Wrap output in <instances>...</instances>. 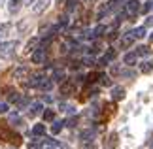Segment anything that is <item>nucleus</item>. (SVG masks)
<instances>
[{"instance_id":"1","label":"nucleus","mask_w":153,"mask_h":149,"mask_svg":"<svg viewBox=\"0 0 153 149\" xmlns=\"http://www.w3.org/2000/svg\"><path fill=\"white\" fill-rule=\"evenodd\" d=\"M15 47H17V42H4V44H0V57L10 59L15 53Z\"/></svg>"},{"instance_id":"2","label":"nucleus","mask_w":153,"mask_h":149,"mask_svg":"<svg viewBox=\"0 0 153 149\" xmlns=\"http://www.w3.org/2000/svg\"><path fill=\"white\" fill-rule=\"evenodd\" d=\"M138 10H140V2H138V0H128V2L125 4V15L127 17H134L138 13Z\"/></svg>"},{"instance_id":"3","label":"nucleus","mask_w":153,"mask_h":149,"mask_svg":"<svg viewBox=\"0 0 153 149\" xmlns=\"http://www.w3.org/2000/svg\"><path fill=\"white\" fill-rule=\"evenodd\" d=\"M45 59V47H38V49L32 51V62L34 64H42Z\"/></svg>"},{"instance_id":"4","label":"nucleus","mask_w":153,"mask_h":149,"mask_svg":"<svg viewBox=\"0 0 153 149\" xmlns=\"http://www.w3.org/2000/svg\"><path fill=\"white\" fill-rule=\"evenodd\" d=\"M44 79H45V76H44L42 72H38V74H32V76H30V81H28L27 85H30V87H40Z\"/></svg>"},{"instance_id":"5","label":"nucleus","mask_w":153,"mask_h":149,"mask_svg":"<svg viewBox=\"0 0 153 149\" xmlns=\"http://www.w3.org/2000/svg\"><path fill=\"white\" fill-rule=\"evenodd\" d=\"M49 4H51V0H38L36 2V6H34V13H42L44 10H48L49 8Z\"/></svg>"},{"instance_id":"6","label":"nucleus","mask_w":153,"mask_h":149,"mask_svg":"<svg viewBox=\"0 0 153 149\" xmlns=\"http://www.w3.org/2000/svg\"><path fill=\"white\" fill-rule=\"evenodd\" d=\"M111 98L114 100H123L125 98V89L123 87H114L111 89Z\"/></svg>"},{"instance_id":"7","label":"nucleus","mask_w":153,"mask_h":149,"mask_svg":"<svg viewBox=\"0 0 153 149\" xmlns=\"http://www.w3.org/2000/svg\"><path fill=\"white\" fill-rule=\"evenodd\" d=\"M21 4H23V0H10V4H8V11L10 13H17L21 8Z\"/></svg>"},{"instance_id":"8","label":"nucleus","mask_w":153,"mask_h":149,"mask_svg":"<svg viewBox=\"0 0 153 149\" xmlns=\"http://www.w3.org/2000/svg\"><path fill=\"white\" fill-rule=\"evenodd\" d=\"M27 74H28V68L27 66H19V68H15L13 77H15V79H25Z\"/></svg>"},{"instance_id":"9","label":"nucleus","mask_w":153,"mask_h":149,"mask_svg":"<svg viewBox=\"0 0 153 149\" xmlns=\"http://www.w3.org/2000/svg\"><path fill=\"white\" fill-rule=\"evenodd\" d=\"M64 8H66V13H72L78 10V0H64Z\"/></svg>"},{"instance_id":"10","label":"nucleus","mask_w":153,"mask_h":149,"mask_svg":"<svg viewBox=\"0 0 153 149\" xmlns=\"http://www.w3.org/2000/svg\"><path fill=\"white\" fill-rule=\"evenodd\" d=\"M42 110H44V106L40 104V102H34L32 106H30V117H36V115H40V113H42Z\"/></svg>"},{"instance_id":"11","label":"nucleus","mask_w":153,"mask_h":149,"mask_svg":"<svg viewBox=\"0 0 153 149\" xmlns=\"http://www.w3.org/2000/svg\"><path fill=\"white\" fill-rule=\"evenodd\" d=\"M64 77H66V72H64V70H55V72H53V76H51V79L53 81H64Z\"/></svg>"},{"instance_id":"12","label":"nucleus","mask_w":153,"mask_h":149,"mask_svg":"<svg viewBox=\"0 0 153 149\" xmlns=\"http://www.w3.org/2000/svg\"><path fill=\"white\" fill-rule=\"evenodd\" d=\"M38 44H40V40H38V38H32V40H30V42L27 44L25 51H27V53H32L34 49H38Z\"/></svg>"},{"instance_id":"13","label":"nucleus","mask_w":153,"mask_h":149,"mask_svg":"<svg viewBox=\"0 0 153 149\" xmlns=\"http://www.w3.org/2000/svg\"><path fill=\"white\" fill-rule=\"evenodd\" d=\"M136 53H127V55L125 57H123V62H125V64H128V66H132V64L134 62H136Z\"/></svg>"},{"instance_id":"14","label":"nucleus","mask_w":153,"mask_h":149,"mask_svg":"<svg viewBox=\"0 0 153 149\" xmlns=\"http://www.w3.org/2000/svg\"><path fill=\"white\" fill-rule=\"evenodd\" d=\"M132 40H134V36H132V32H127L125 36L121 38V47H128L132 44Z\"/></svg>"},{"instance_id":"15","label":"nucleus","mask_w":153,"mask_h":149,"mask_svg":"<svg viewBox=\"0 0 153 149\" xmlns=\"http://www.w3.org/2000/svg\"><path fill=\"white\" fill-rule=\"evenodd\" d=\"M32 134H34V136H44V134H45V125H34Z\"/></svg>"},{"instance_id":"16","label":"nucleus","mask_w":153,"mask_h":149,"mask_svg":"<svg viewBox=\"0 0 153 149\" xmlns=\"http://www.w3.org/2000/svg\"><path fill=\"white\" fill-rule=\"evenodd\" d=\"M121 4H123V0H110L108 8H110V11H117V10L121 8Z\"/></svg>"},{"instance_id":"17","label":"nucleus","mask_w":153,"mask_h":149,"mask_svg":"<svg viewBox=\"0 0 153 149\" xmlns=\"http://www.w3.org/2000/svg\"><path fill=\"white\" fill-rule=\"evenodd\" d=\"M104 32H106V27L104 25H98V27L93 28V38H100Z\"/></svg>"},{"instance_id":"18","label":"nucleus","mask_w":153,"mask_h":149,"mask_svg":"<svg viewBox=\"0 0 153 149\" xmlns=\"http://www.w3.org/2000/svg\"><path fill=\"white\" fill-rule=\"evenodd\" d=\"M132 36H134V38H144V36H146V27L134 28V30H132Z\"/></svg>"},{"instance_id":"19","label":"nucleus","mask_w":153,"mask_h":149,"mask_svg":"<svg viewBox=\"0 0 153 149\" xmlns=\"http://www.w3.org/2000/svg\"><path fill=\"white\" fill-rule=\"evenodd\" d=\"M72 91H74L72 83H66V81H64L62 85H61V93H62V94H70V93H72Z\"/></svg>"},{"instance_id":"20","label":"nucleus","mask_w":153,"mask_h":149,"mask_svg":"<svg viewBox=\"0 0 153 149\" xmlns=\"http://www.w3.org/2000/svg\"><path fill=\"white\" fill-rule=\"evenodd\" d=\"M62 127H64L62 121H55V123H53V127H51V132H53V134H59V132L62 130Z\"/></svg>"},{"instance_id":"21","label":"nucleus","mask_w":153,"mask_h":149,"mask_svg":"<svg viewBox=\"0 0 153 149\" xmlns=\"http://www.w3.org/2000/svg\"><path fill=\"white\" fill-rule=\"evenodd\" d=\"M149 47H146V45H140V47H136V55H144V57H148L149 55Z\"/></svg>"},{"instance_id":"22","label":"nucleus","mask_w":153,"mask_h":149,"mask_svg":"<svg viewBox=\"0 0 153 149\" xmlns=\"http://www.w3.org/2000/svg\"><path fill=\"white\" fill-rule=\"evenodd\" d=\"M98 79H100V83H102V85H106V87H110V85H111V79H110V77L106 76V74H100V76H98Z\"/></svg>"},{"instance_id":"23","label":"nucleus","mask_w":153,"mask_h":149,"mask_svg":"<svg viewBox=\"0 0 153 149\" xmlns=\"http://www.w3.org/2000/svg\"><path fill=\"white\" fill-rule=\"evenodd\" d=\"M44 119H45V121H53V119H55V111H53V110H45L44 111Z\"/></svg>"},{"instance_id":"24","label":"nucleus","mask_w":153,"mask_h":149,"mask_svg":"<svg viewBox=\"0 0 153 149\" xmlns=\"http://www.w3.org/2000/svg\"><path fill=\"white\" fill-rule=\"evenodd\" d=\"M10 32V25L8 23H0V36H6Z\"/></svg>"},{"instance_id":"25","label":"nucleus","mask_w":153,"mask_h":149,"mask_svg":"<svg viewBox=\"0 0 153 149\" xmlns=\"http://www.w3.org/2000/svg\"><path fill=\"white\" fill-rule=\"evenodd\" d=\"M151 70H153V62H144L142 64V72H151Z\"/></svg>"},{"instance_id":"26","label":"nucleus","mask_w":153,"mask_h":149,"mask_svg":"<svg viewBox=\"0 0 153 149\" xmlns=\"http://www.w3.org/2000/svg\"><path fill=\"white\" fill-rule=\"evenodd\" d=\"M83 64H85V66H95V59H93V57H85Z\"/></svg>"},{"instance_id":"27","label":"nucleus","mask_w":153,"mask_h":149,"mask_svg":"<svg viewBox=\"0 0 153 149\" xmlns=\"http://www.w3.org/2000/svg\"><path fill=\"white\" fill-rule=\"evenodd\" d=\"M151 8H153V4H151V2H146V4L142 6V13H148Z\"/></svg>"},{"instance_id":"28","label":"nucleus","mask_w":153,"mask_h":149,"mask_svg":"<svg viewBox=\"0 0 153 149\" xmlns=\"http://www.w3.org/2000/svg\"><path fill=\"white\" fill-rule=\"evenodd\" d=\"M8 111V104L6 102H0V113H6Z\"/></svg>"},{"instance_id":"29","label":"nucleus","mask_w":153,"mask_h":149,"mask_svg":"<svg viewBox=\"0 0 153 149\" xmlns=\"http://www.w3.org/2000/svg\"><path fill=\"white\" fill-rule=\"evenodd\" d=\"M28 149H40V144H38V140H36V142H32V144H28Z\"/></svg>"},{"instance_id":"30","label":"nucleus","mask_w":153,"mask_h":149,"mask_svg":"<svg viewBox=\"0 0 153 149\" xmlns=\"http://www.w3.org/2000/svg\"><path fill=\"white\" fill-rule=\"evenodd\" d=\"M146 25H149V27H153V17H148V19H146Z\"/></svg>"},{"instance_id":"31","label":"nucleus","mask_w":153,"mask_h":149,"mask_svg":"<svg viewBox=\"0 0 153 149\" xmlns=\"http://www.w3.org/2000/svg\"><path fill=\"white\" fill-rule=\"evenodd\" d=\"M23 4H25V6H30V4H34V0H23Z\"/></svg>"},{"instance_id":"32","label":"nucleus","mask_w":153,"mask_h":149,"mask_svg":"<svg viewBox=\"0 0 153 149\" xmlns=\"http://www.w3.org/2000/svg\"><path fill=\"white\" fill-rule=\"evenodd\" d=\"M149 40H151V42H153V32H151V36H149Z\"/></svg>"},{"instance_id":"33","label":"nucleus","mask_w":153,"mask_h":149,"mask_svg":"<svg viewBox=\"0 0 153 149\" xmlns=\"http://www.w3.org/2000/svg\"><path fill=\"white\" fill-rule=\"evenodd\" d=\"M85 2H93V0H85Z\"/></svg>"},{"instance_id":"34","label":"nucleus","mask_w":153,"mask_h":149,"mask_svg":"<svg viewBox=\"0 0 153 149\" xmlns=\"http://www.w3.org/2000/svg\"><path fill=\"white\" fill-rule=\"evenodd\" d=\"M57 2H62V0H57Z\"/></svg>"},{"instance_id":"35","label":"nucleus","mask_w":153,"mask_h":149,"mask_svg":"<svg viewBox=\"0 0 153 149\" xmlns=\"http://www.w3.org/2000/svg\"><path fill=\"white\" fill-rule=\"evenodd\" d=\"M0 2H2V0H0Z\"/></svg>"}]
</instances>
